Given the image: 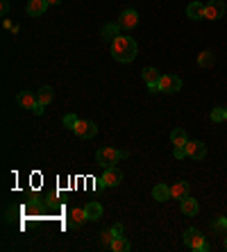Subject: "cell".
Listing matches in <instances>:
<instances>
[{
  "instance_id": "obj_1",
  "label": "cell",
  "mask_w": 227,
  "mask_h": 252,
  "mask_svg": "<svg viewBox=\"0 0 227 252\" xmlns=\"http://www.w3.org/2000/svg\"><path fill=\"white\" fill-rule=\"evenodd\" d=\"M139 48H137V41L132 39V36H123L118 34L114 41H111V55L114 59L121 64H130L134 57H137Z\"/></svg>"
},
{
  "instance_id": "obj_2",
  "label": "cell",
  "mask_w": 227,
  "mask_h": 252,
  "mask_svg": "<svg viewBox=\"0 0 227 252\" xmlns=\"http://www.w3.org/2000/svg\"><path fill=\"white\" fill-rule=\"evenodd\" d=\"M127 154H130L127 150H116V148H100V150L96 152V161L103 168H111V166H116L121 159H125Z\"/></svg>"
},
{
  "instance_id": "obj_3",
  "label": "cell",
  "mask_w": 227,
  "mask_h": 252,
  "mask_svg": "<svg viewBox=\"0 0 227 252\" xmlns=\"http://www.w3.org/2000/svg\"><path fill=\"white\" fill-rule=\"evenodd\" d=\"M184 245L186 248H191V250H195V252H207L209 250V243L205 241L202 232H198L195 227H189V230L184 232Z\"/></svg>"
},
{
  "instance_id": "obj_4",
  "label": "cell",
  "mask_w": 227,
  "mask_h": 252,
  "mask_svg": "<svg viewBox=\"0 0 227 252\" xmlns=\"http://www.w3.org/2000/svg\"><path fill=\"white\" fill-rule=\"evenodd\" d=\"M225 2L223 0H209L205 5V18L207 21H218L225 16Z\"/></svg>"
},
{
  "instance_id": "obj_5",
  "label": "cell",
  "mask_w": 227,
  "mask_h": 252,
  "mask_svg": "<svg viewBox=\"0 0 227 252\" xmlns=\"http://www.w3.org/2000/svg\"><path fill=\"white\" fill-rule=\"evenodd\" d=\"M73 132L80 136V139H93L98 134V125L93 123V120H77V125L73 127Z\"/></svg>"
},
{
  "instance_id": "obj_6",
  "label": "cell",
  "mask_w": 227,
  "mask_h": 252,
  "mask_svg": "<svg viewBox=\"0 0 227 252\" xmlns=\"http://www.w3.org/2000/svg\"><path fill=\"white\" fill-rule=\"evenodd\" d=\"M141 77H143V82L148 84V89H150L152 93L161 91V86H159V80H161V75H159V70H157V68L148 66V68L141 70Z\"/></svg>"
},
{
  "instance_id": "obj_7",
  "label": "cell",
  "mask_w": 227,
  "mask_h": 252,
  "mask_svg": "<svg viewBox=\"0 0 227 252\" xmlns=\"http://www.w3.org/2000/svg\"><path fill=\"white\" fill-rule=\"evenodd\" d=\"M121 182H123V173L116 166L105 168L103 177H100V186H118Z\"/></svg>"
},
{
  "instance_id": "obj_8",
  "label": "cell",
  "mask_w": 227,
  "mask_h": 252,
  "mask_svg": "<svg viewBox=\"0 0 227 252\" xmlns=\"http://www.w3.org/2000/svg\"><path fill=\"white\" fill-rule=\"evenodd\" d=\"M118 25L121 30H134L139 25V14L137 9H123V14L118 16Z\"/></svg>"
},
{
  "instance_id": "obj_9",
  "label": "cell",
  "mask_w": 227,
  "mask_h": 252,
  "mask_svg": "<svg viewBox=\"0 0 227 252\" xmlns=\"http://www.w3.org/2000/svg\"><path fill=\"white\" fill-rule=\"evenodd\" d=\"M159 86H161V93H177L182 89V80L175 75H161Z\"/></svg>"
},
{
  "instance_id": "obj_10",
  "label": "cell",
  "mask_w": 227,
  "mask_h": 252,
  "mask_svg": "<svg viewBox=\"0 0 227 252\" xmlns=\"http://www.w3.org/2000/svg\"><path fill=\"white\" fill-rule=\"evenodd\" d=\"M207 154V146L202 141H186V157L191 159H205Z\"/></svg>"
},
{
  "instance_id": "obj_11",
  "label": "cell",
  "mask_w": 227,
  "mask_h": 252,
  "mask_svg": "<svg viewBox=\"0 0 227 252\" xmlns=\"http://www.w3.org/2000/svg\"><path fill=\"white\" fill-rule=\"evenodd\" d=\"M84 220H89V218H87V209H84V207H73V209L69 211V227L77 230V227H80Z\"/></svg>"
},
{
  "instance_id": "obj_12",
  "label": "cell",
  "mask_w": 227,
  "mask_h": 252,
  "mask_svg": "<svg viewBox=\"0 0 227 252\" xmlns=\"http://www.w3.org/2000/svg\"><path fill=\"white\" fill-rule=\"evenodd\" d=\"M16 102L23 107V109H35L36 105H39V98H36V93H32V91H21L18 93V98H16Z\"/></svg>"
},
{
  "instance_id": "obj_13",
  "label": "cell",
  "mask_w": 227,
  "mask_h": 252,
  "mask_svg": "<svg viewBox=\"0 0 227 252\" xmlns=\"http://www.w3.org/2000/svg\"><path fill=\"white\" fill-rule=\"evenodd\" d=\"M186 196H189V182L177 180V182L171 186V198H175V200H184Z\"/></svg>"
},
{
  "instance_id": "obj_14",
  "label": "cell",
  "mask_w": 227,
  "mask_h": 252,
  "mask_svg": "<svg viewBox=\"0 0 227 252\" xmlns=\"http://www.w3.org/2000/svg\"><path fill=\"white\" fill-rule=\"evenodd\" d=\"M46 7H48V0H30L25 12H28L30 16H41L43 12H46Z\"/></svg>"
},
{
  "instance_id": "obj_15",
  "label": "cell",
  "mask_w": 227,
  "mask_h": 252,
  "mask_svg": "<svg viewBox=\"0 0 227 252\" xmlns=\"http://www.w3.org/2000/svg\"><path fill=\"white\" fill-rule=\"evenodd\" d=\"M186 16L193 18V21H202V18H205V5H202V2H191V5L186 7Z\"/></svg>"
},
{
  "instance_id": "obj_16",
  "label": "cell",
  "mask_w": 227,
  "mask_h": 252,
  "mask_svg": "<svg viewBox=\"0 0 227 252\" xmlns=\"http://www.w3.org/2000/svg\"><path fill=\"white\" fill-rule=\"evenodd\" d=\"M198 200H193L191 196H186L184 200H182V214H184V216H195V214H198Z\"/></svg>"
},
{
  "instance_id": "obj_17",
  "label": "cell",
  "mask_w": 227,
  "mask_h": 252,
  "mask_svg": "<svg viewBox=\"0 0 227 252\" xmlns=\"http://www.w3.org/2000/svg\"><path fill=\"white\" fill-rule=\"evenodd\" d=\"M198 64L202 68H213V64H216V55H213V50H202L198 55Z\"/></svg>"
},
{
  "instance_id": "obj_18",
  "label": "cell",
  "mask_w": 227,
  "mask_h": 252,
  "mask_svg": "<svg viewBox=\"0 0 227 252\" xmlns=\"http://www.w3.org/2000/svg\"><path fill=\"white\" fill-rule=\"evenodd\" d=\"M152 198H155V200H159V202L171 200V186H166V184H157V186L152 189Z\"/></svg>"
},
{
  "instance_id": "obj_19",
  "label": "cell",
  "mask_w": 227,
  "mask_h": 252,
  "mask_svg": "<svg viewBox=\"0 0 227 252\" xmlns=\"http://www.w3.org/2000/svg\"><path fill=\"white\" fill-rule=\"evenodd\" d=\"M84 209H87V218H89V220H98V218H103V204H100V202H89Z\"/></svg>"
},
{
  "instance_id": "obj_20",
  "label": "cell",
  "mask_w": 227,
  "mask_h": 252,
  "mask_svg": "<svg viewBox=\"0 0 227 252\" xmlns=\"http://www.w3.org/2000/svg\"><path fill=\"white\" fill-rule=\"evenodd\" d=\"M100 34H103L105 41H114V39L121 34V25H118V23H116V25H105Z\"/></svg>"
},
{
  "instance_id": "obj_21",
  "label": "cell",
  "mask_w": 227,
  "mask_h": 252,
  "mask_svg": "<svg viewBox=\"0 0 227 252\" xmlns=\"http://www.w3.org/2000/svg\"><path fill=\"white\" fill-rule=\"evenodd\" d=\"M109 248H111V250H114V252H127V250H130V248H132V245H130V241H127V238H125V236H116V238H114V241H111V245H109Z\"/></svg>"
},
{
  "instance_id": "obj_22",
  "label": "cell",
  "mask_w": 227,
  "mask_h": 252,
  "mask_svg": "<svg viewBox=\"0 0 227 252\" xmlns=\"http://www.w3.org/2000/svg\"><path fill=\"white\" fill-rule=\"evenodd\" d=\"M36 98H39V102H41L43 107H48L50 102H52V89H50V86H41V89L36 91Z\"/></svg>"
},
{
  "instance_id": "obj_23",
  "label": "cell",
  "mask_w": 227,
  "mask_h": 252,
  "mask_svg": "<svg viewBox=\"0 0 227 252\" xmlns=\"http://www.w3.org/2000/svg\"><path fill=\"white\" fill-rule=\"evenodd\" d=\"M171 141H173V146H186V132L182 130V127H177V130H173L171 134Z\"/></svg>"
},
{
  "instance_id": "obj_24",
  "label": "cell",
  "mask_w": 227,
  "mask_h": 252,
  "mask_svg": "<svg viewBox=\"0 0 227 252\" xmlns=\"http://www.w3.org/2000/svg\"><path fill=\"white\" fill-rule=\"evenodd\" d=\"M211 120H213V123L225 120V107H213V109H211Z\"/></svg>"
},
{
  "instance_id": "obj_25",
  "label": "cell",
  "mask_w": 227,
  "mask_h": 252,
  "mask_svg": "<svg viewBox=\"0 0 227 252\" xmlns=\"http://www.w3.org/2000/svg\"><path fill=\"white\" fill-rule=\"evenodd\" d=\"M116 238V234H114V230H103V234H100V241H103V245H111V241Z\"/></svg>"
},
{
  "instance_id": "obj_26",
  "label": "cell",
  "mask_w": 227,
  "mask_h": 252,
  "mask_svg": "<svg viewBox=\"0 0 227 252\" xmlns=\"http://www.w3.org/2000/svg\"><path fill=\"white\" fill-rule=\"evenodd\" d=\"M77 120H80V118H77L75 114H66V116H64V125L69 127V130H73V127L77 125Z\"/></svg>"
},
{
  "instance_id": "obj_27",
  "label": "cell",
  "mask_w": 227,
  "mask_h": 252,
  "mask_svg": "<svg viewBox=\"0 0 227 252\" xmlns=\"http://www.w3.org/2000/svg\"><path fill=\"white\" fill-rule=\"evenodd\" d=\"M173 154H175V159H182V157H186V146H175Z\"/></svg>"
},
{
  "instance_id": "obj_28",
  "label": "cell",
  "mask_w": 227,
  "mask_h": 252,
  "mask_svg": "<svg viewBox=\"0 0 227 252\" xmlns=\"http://www.w3.org/2000/svg\"><path fill=\"white\" fill-rule=\"evenodd\" d=\"M227 227V218H218L216 220V230H225Z\"/></svg>"
},
{
  "instance_id": "obj_29",
  "label": "cell",
  "mask_w": 227,
  "mask_h": 252,
  "mask_svg": "<svg viewBox=\"0 0 227 252\" xmlns=\"http://www.w3.org/2000/svg\"><path fill=\"white\" fill-rule=\"evenodd\" d=\"M111 230H114V234H116V236H123V225H121V223H116Z\"/></svg>"
},
{
  "instance_id": "obj_30",
  "label": "cell",
  "mask_w": 227,
  "mask_h": 252,
  "mask_svg": "<svg viewBox=\"0 0 227 252\" xmlns=\"http://www.w3.org/2000/svg\"><path fill=\"white\" fill-rule=\"evenodd\" d=\"M0 12H2V16L9 12V2H7V0H2V2H0Z\"/></svg>"
},
{
  "instance_id": "obj_31",
  "label": "cell",
  "mask_w": 227,
  "mask_h": 252,
  "mask_svg": "<svg viewBox=\"0 0 227 252\" xmlns=\"http://www.w3.org/2000/svg\"><path fill=\"white\" fill-rule=\"evenodd\" d=\"M43 109H46V107H43V105H41V102H39V105H36V107H35V109H32V112H35V114H36V116H41V114H43Z\"/></svg>"
},
{
  "instance_id": "obj_32",
  "label": "cell",
  "mask_w": 227,
  "mask_h": 252,
  "mask_svg": "<svg viewBox=\"0 0 227 252\" xmlns=\"http://www.w3.org/2000/svg\"><path fill=\"white\" fill-rule=\"evenodd\" d=\"M62 0H48V5H59Z\"/></svg>"
},
{
  "instance_id": "obj_33",
  "label": "cell",
  "mask_w": 227,
  "mask_h": 252,
  "mask_svg": "<svg viewBox=\"0 0 227 252\" xmlns=\"http://www.w3.org/2000/svg\"><path fill=\"white\" fill-rule=\"evenodd\" d=\"M225 120H227V105H225Z\"/></svg>"
},
{
  "instance_id": "obj_34",
  "label": "cell",
  "mask_w": 227,
  "mask_h": 252,
  "mask_svg": "<svg viewBox=\"0 0 227 252\" xmlns=\"http://www.w3.org/2000/svg\"><path fill=\"white\" fill-rule=\"evenodd\" d=\"M225 250H227V236H225Z\"/></svg>"
}]
</instances>
